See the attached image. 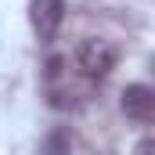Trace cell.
<instances>
[{
  "label": "cell",
  "instance_id": "6da1fadb",
  "mask_svg": "<svg viewBox=\"0 0 155 155\" xmlns=\"http://www.w3.org/2000/svg\"><path fill=\"white\" fill-rule=\"evenodd\" d=\"M116 61H119L116 43H108V40H101V36H87V40L76 43V69L83 76H90V79L108 76L116 69Z\"/></svg>",
  "mask_w": 155,
  "mask_h": 155
},
{
  "label": "cell",
  "instance_id": "7a4b0ae2",
  "mask_svg": "<svg viewBox=\"0 0 155 155\" xmlns=\"http://www.w3.org/2000/svg\"><path fill=\"white\" fill-rule=\"evenodd\" d=\"M29 22H33V33L40 36V43H51L65 22V0H33Z\"/></svg>",
  "mask_w": 155,
  "mask_h": 155
},
{
  "label": "cell",
  "instance_id": "3957f363",
  "mask_svg": "<svg viewBox=\"0 0 155 155\" xmlns=\"http://www.w3.org/2000/svg\"><path fill=\"white\" fill-rule=\"evenodd\" d=\"M123 112L126 119H134V123H152L155 119V90L148 83H130L126 90H123Z\"/></svg>",
  "mask_w": 155,
  "mask_h": 155
}]
</instances>
